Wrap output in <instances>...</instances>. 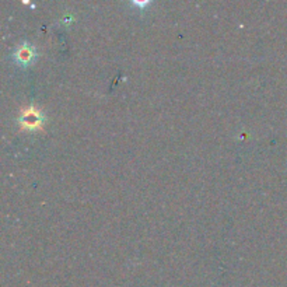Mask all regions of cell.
<instances>
[{
  "mask_svg": "<svg viewBox=\"0 0 287 287\" xmlns=\"http://www.w3.org/2000/svg\"><path fill=\"white\" fill-rule=\"evenodd\" d=\"M37 58H38V51L35 48V45L28 41H21V42L17 43L11 52V60L17 66H21V67L33 65Z\"/></svg>",
  "mask_w": 287,
  "mask_h": 287,
  "instance_id": "cell-1",
  "label": "cell"
},
{
  "mask_svg": "<svg viewBox=\"0 0 287 287\" xmlns=\"http://www.w3.org/2000/svg\"><path fill=\"white\" fill-rule=\"evenodd\" d=\"M43 121H45V116H43L42 112L38 111L37 108H34V107L24 109L21 116L18 118V122L26 129H34V128H37L39 125H42Z\"/></svg>",
  "mask_w": 287,
  "mask_h": 287,
  "instance_id": "cell-2",
  "label": "cell"
},
{
  "mask_svg": "<svg viewBox=\"0 0 287 287\" xmlns=\"http://www.w3.org/2000/svg\"><path fill=\"white\" fill-rule=\"evenodd\" d=\"M150 3V2H132V5L133 6H140V7H143V6H147Z\"/></svg>",
  "mask_w": 287,
  "mask_h": 287,
  "instance_id": "cell-3",
  "label": "cell"
}]
</instances>
